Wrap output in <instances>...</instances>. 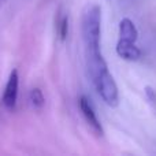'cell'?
<instances>
[{
    "label": "cell",
    "instance_id": "3",
    "mask_svg": "<svg viewBox=\"0 0 156 156\" xmlns=\"http://www.w3.org/2000/svg\"><path fill=\"white\" fill-rule=\"evenodd\" d=\"M18 85H19V77H18V70L14 69L10 73L8 81L5 83L4 92H3L2 103L7 110H14L16 105V99H18Z\"/></svg>",
    "mask_w": 156,
    "mask_h": 156
},
{
    "label": "cell",
    "instance_id": "5",
    "mask_svg": "<svg viewBox=\"0 0 156 156\" xmlns=\"http://www.w3.org/2000/svg\"><path fill=\"white\" fill-rule=\"evenodd\" d=\"M116 54L119 58L129 62H136L141 58V49L136 45V43L133 41H127V40H122L119 38L118 44H116Z\"/></svg>",
    "mask_w": 156,
    "mask_h": 156
},
{
    "label": "cell",
    "instance_id": "4",
    "mask_svg": "<svg viewBox=\"0 0 156 156\" xmlns=\"http://www.w3.org/2000/svg\"><path fill=\"white\" fill-rule=\"evenodd\" d=\"M80 108H81V112H82L86 123H88L89 127L92 129V132H93L96 136H100V137H101V136L104 134L103 126H101V123H100L99 118H97L96 112H94L92 103L89 101V99L86 96H83V94L80 97Z\"/></svg>",
    "mask_w": 156,
    "mask_h": 156
},
{
    "label": "cell",
    "instance_id": "7",
    "mask_svg": "<svg viewBox=\"0 0 156 156\" xmlns=\"http://www.w3.org/2000/svg\"><path fill=\"white\" fill-rule=\"evenodd\" d=\"M29 101L34 110H41L45 104V97L40 88H33L29 93Z\"/></svg>",
    "mask_w": 156,
    "mask_h": 156
},
{
    "label": "cell",
    "instance_id": "1",
    "mask_svg": "<svg viewBox=\"0 0 156 156\" xmlns=\"http://www.w3.org/2000/svg\"><path fill=\"white\" fill-rule=\"evenodd\" d=\"M86 67L90 81L93 83L96 92L103 99V101L111 108L118 107L119 104V92L114 77L111 76L108 66L100 49L85 51Z\"/></svg>",
    "mask_w": 156,
    "mask_h": 156
},
{
    "label": "cell",
    "instance_id": "6",
    "mask_svg": "<svg viewBox=\"0 0 156 156\" xmlns=\"http://www.w3.org/2000/svg\"><path fill=\"white\" fill-rule=\"evenodd\" d=\"M119 38L136 43L138 38V30L134 22L129 18H123L119 22Z\"/></svg>",
    "mask_w": 156,
    "mask_h": 156
},
{
    "label": "cell",
    "instance_id": "8",
    "mask_svg": "<svg viewBox=\"0 0 156 156\" xmlns=\"http://www.w3.org/2000/svg\"><path fill=\"white\" fill-rule=\"evenodd\" d=\"M56 30H58V34H59V38L62 41H65L69 34V16L67 15H62L58 19Z\"/></svg>",
    "mask_w": 156,
    "mask_h": 156
},
{
    "label": "cell",
    "instance_id": "9",
    "mask_svg": "<svg viewBox=\"0 0 156 156\" xmlns=\"http://www.w3.org/2000/svg\"><path fill=\"white\" fill-rule=\"evenodd\" d=\"M0 2H3V0H0Z\"/></svg>",
    "mask_w": 156,
    "mask_h": 156
},
{
    "label": "cell",
    "instance_id": "2",
    "mask_svg": "<svg viewBox=\"0 0 156 156\" xmlns=\"http://www.w3.org/2000/svg\"><path fill=\"white\" fill-rule=\"evenodd\" d=\"M82 40L85 49L100 48L101 37V8L99 4H90L82 14Z\"/></svg>",
    "mask_w": 156,
    "mask_h": 156
}]
</instances>
